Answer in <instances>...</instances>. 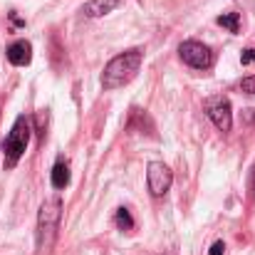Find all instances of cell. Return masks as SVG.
I'll return each mask as SVG.
<instances>
[{
  "label": "cell",
  "mask_w": 255,
  "mask_h": 255,
  "mask_svg": "<svg viewBox=\"0 0 255 255\" xmlns=\"http://www.w3.org/2000/svg\"><path fill=\"white\" fill-rule=\"evenodd\" d=\"M119 5H122V0H87L82 12H85L87 17H104L112 10H117Z\"/></svg>",
  "instance_id": "8"
},
{
  "label": "cell",
  "mask_w": 255,
  "mask_h": 255,
  "mask_svg": "<svg viewBox=\"0 0 255 255\" xmlns=\"http://www.w3.org/2000/svg\"><path fill=\"white\" fill-rule=\"evenodd\" d=\"M241 62H243V65H255V50L253 47H248V50L241 52Z\"/></svg>",
  "instance_id": "12"
},
{
  "label": "cell",
  "mask_w": 255,
  "mask_h": 255,
  "mask_svg": "<svg viewBox=\"0 0 255 255\" xmlns=\"http://www.w3.org/2000/svg\"><path fill=\"white\" fill-rule=\"evenodd\" d=\"M114 223H117V228L119 231H131L134 228V218H131V213H129V208H117V216H114Z\"/></svg>",
  "instance_id": "11"
},
{
  "label": "cell",
  "mask_w": 255,
  "mask_h": 255,
  "mask_svg": "<svg viewBox=\"0 0 255 255\" xmlns=\"http://www.w3.org/2000/svg\"><path fill=\"white\" fill-rule=\"evenodd\" d=\"M141 60H144V52L139 47L117 55L102 72V87L104 89H119V87L129 85L136 77V72L141 67Z\"/></svg>",
  "instance_id": "1"
},
{
  "label": "cell",
  "mask_w": 255,
  "mask_h": 255,
  "mask_svg": "<svg viewBox=\"0 0 255 255\" xmlns=\"http://www.w3.org/2000/svg\"><path fill=\"white\" fill-rule=\"evenodd\" d=\"M50 181L55 188H65L70 183V164L65 159H57V164L52 166V173H50Z\"/></svg>",
  "instance_id": "9"
},
{
  "label": "cell",
  "mask_w": 255,
  "mask_h": 255,
  "mask_svg": "<svg viewBox=\"0 0 255 255\" xmlns=\"http://www.w3.org/2000/svg\"><path fill=\"white\" fill-rule=\"evenodd\" d=\"M171 183H173V173H171V169L164 161H151V164L146 166V186H149V193H151L154 198L166 196Z\"/></svg>",
  "instance_id": "5"
},
{
  "label": "cell",
  "mask_w": 255,
  "mask_h": 255,
  "mask_svg": "<svg viewBox=\"0 0 255 255\" xmlns=\"http://www.w3.org/2000/svg\"><path fill=\"white\" fill-rule=\"evenodd\" d=\"M5 57H7L10 65L25 67V65H30V60H32V45H30L27 40H15V42L5 50Z\"/></svg>",
  "instance_id": "7"
},
{
  "label": "cell",
  "mask_w": 255,
  "mask_h": 255,
  "mask_svg": "<svg viewBox=\"0 0 255 255\" xmlns=\"http://www.w3.org/2000/svg\"><path fill=\"white\" fill-rule=\"evenodd\" d=\"M30 134H32V124L25 114H20L5 139V146H2L5 149V169H12L20 161V156L25 154V149L30 144Z\"/></svg>",
  "instance_id": "3"
},
{
  "label": "cell",
  "mask_w": 255,
  "mask_h": 255,
  "mask_svg": "<svg viewBox=\"0 0 255 255\" xmlns=\"http://www.w3.org/2000/svg\"><path fill=\"white\" fill-rule=\"evenodd\" d=\"M178 57L188 67H193V70H208V67H213V52H211V47L203 45V42H198V40L181 42L178 45Z\"/></svg>",
  "instance_id": "4"
},
{
  "label": "cell",
  "mask_w": 255,
  "mask_h": 255,
  "mask_svg": "<svg viewBox=\"0 0 255 255\" xmlns=\"http://www.w3.org/2000/svg\"><path fill=\"white\" fill-rule=\"evenodd\" d=\"M60 221H62V201L60 198H47L40 206V213H37V251L40 253L52 251Z\"/></svg>",
  "instance_id": "2"
},
{
  "label": "cell",
  "mask_w": 255,
  "mask_h": 255,
  "mask_svg": "<svg viewBox=\"0 0 255 255\" xmlns=\"http://www.w3.org/2000/svg\"><path fill=\"white\" fill-rule=\"evenodd\" d=\"M216 22H218L221 27L231 30V32H238V30H241V12H223V15L216 17Z\"/></svg>",
  "instance_id": "10"
},
{
  "label": "cell",
  "mask_w": 255,
  "mask_h": 255,
  "mask_svg": "<svg viewBox=\"0 0 255 255\" xmlns=\"http://www.w3.org/2000/svg\"><path fill=\"white\" fill-rule=\"evenodd\" d=\"M241 89L248 92V94H255V77H246V80L241 82Z\"/></svg>",
  "instance_id": "14"
},
{
  "label": "cell",
  "mask_w": 255,
  "mask_h": 255,
  "mask_svg": "<svg viewBox=\"0 0 255 255\" xmlns=\"http://www.w3.org/2000/svg\"><path fill=\"white\" fill-rule=\"evenodd\" d=\"M10 22H12L15 27H25V20H22V17H17V12H15V10L10 12Z\"/></svg>",
  "instance_id": "15"
},
{
  "label": "cell",
  "mask_w": 255,
  "mask_h": 255,
  "mask_svg": "<svg viewBox=\"0 0 255 255\" xmlns=\"http://www.w3.org/2000/svg\"><path fill=\"white\" fill-rule=\"evenodd\" d=\"M208 255H226V243H223V241H216V243L211 246Z\"/></svg>",
  "instance_id": "13"
},
{
  "label": "cell",
  "mask_w": 255,
  "mask_h": 255,
  "mask_svg": "<svg viewBox=\"0 0 255 255\" xmlns=\"http://www.w3.org/2000/svg\"><path fill=\"white\" fill-rule=\"evenodd\" d=\"M251 193H253V201H255V166H253V178H251Z\"/></svg>",
  "instance_id": "17"
},
{
  "label": "cell",
  "mask_w": 255,
  "mask_h": 255,
  "mask_svg": "<svg viewBox=\"0 0 255 255\" xmlns=\"http://www.w3.org/2000/svg\"><path fill=\"white\" fill-rule=\"evenodd\" d=\"M206 114L211 117V122L216 124L218 131H231L233 127V112H231V102L223 97L208 99L206 102Z\"/></svg>",
  "instance_id": "6"
},
{
  "label": "cell",
  "mask_w": 255,
  "mask_h": 255,
  "mask_svg": "<svg viewBox=\"0 0 255 255\" xmlns=\"http://www.w3.org/2000/svg\"><path fill=\"white\" fill-rule=\"evenodd\" d=\"M246 122H248V124H255V109H248V112H246Z\"/></svg>",
  "instance_id": "16"
}]
</instances>
